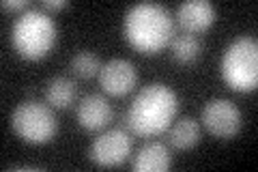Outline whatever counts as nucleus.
<instances>
[{"mask_svg":"<svg viewBox=\"0 0 258 172\" xmlns=\"http://www.w3.org/2000/svg\"><path fill=\"white\" fill-rule=\"evenodd\" d=\"M176 110H179L176 93L170 86L153 82L144 86L129 103L125 123L136 136H159L172 125Z\"/></svg>","mask_w":258,"mask_h":172,"instance_id":"f257e3e1","label":"nucleus"},{"mask_svg":"<svg viewBox=\"0 0 258 172\" xmlns=\"http://www.w3.org/2000/svg\"><path fill=\"white\" fill-rule=\"evenodd\" d=\"M123 35L136 52L157 54L172 41L174 22L166 7L155 3H140L125 13Z\"/></svg>","mask_w":258,"mask_h":172,"instance_id":"f03ea898","label":"nucleus"},{"mask_svg":"<svg viewBox=\"0 0 258 172\" xmlns=\"http://www.w3.org/2000/svg\"><path fill=\"white\" fill-rule=\"evenodd\" d=\"M13 50L26 61H39L56 43V24L45 11L28 9L18 15L11 28Z\"/></svg>","mask_w":258,"mask_h":172,"instance_id":"7ed1b4c3","label":"nucleus"},{"mask_svg":"<svg viewBox=\"0 0 258 172\" xmlns=\"http://www.w3.org/2000/svg\"><path fill=\"white\" fill-rule=\"evenodd\" d=\"M222 78L232 91L247 93L258 86V43L254 37H239L222 56Z\"/></svg>","mask_w":258,"mask_h":172,"instance_id":"20e7f679","label":"nucleus"},{"mask_svg":"<svg viewBox=\"0 0 258 172\" xmlns=\"http://www.w3.org/2000/svg\"><path fill=\"white\" fill-rule=\"evenodd\" d=\"M11 127L24 142L45 144L56 136L58 123H56L50 105L41 101H24L13 110Z\"/></svg>","mask_w":258,"mask_h":172,"instance_id":"39448f33","label":"nucleus"},{"mask_svg":"<svg viewBox=\"0 0 258 172\" xmlns=\"http://www.w3.org/2000/svg\"><path fill=\"white\" fill-rule=\"evenodd\" d=\"M132 144L134 140L125 129H108L93 140L91 149H88V157L101 168L120 166L132 155Z\"/></svg>","mask_w":258,"mask_h":172,"instance_id":"423d86ee","label":"nucleus"},{"mask_svg":"<svg viewBox=\"0 0 258 172\" xmlns=\"http://www.w3.org/2000/svg\"><path fill=\"white\" fill-rule=\"evenodd\" d=\"M203 125L222 140L235 138L241 129V110L228 99H211L203 108Z\"/></svg>","mask_w":258,"mask_h":172,"instance_id":"0eeeda50","label":"nucleus"},{"mask_svg":"<svg viewBox=\"0 0 258 172\" xmlns=\"http://www.w3.org/2000/svg\"><path fill=\"white\" fill-rule=\"evenodd\" d=\"M99 86L112 97H123L127 95L138 82V71L134 63L125 59H112L99 69Z\"/></svg>","mask_w":258,"mask_h":172,"instance_id":"6e6552de","label":"nucleus"},{"mask_svg":"<svg viewBox=\"0 0 258 172\" xmlns=\"http://www.w3.org/2000/svg\"><path fill=\"white\" fill-rule=\"evenodd\" d=\"M215 18H217V11L209 0H187V3L179 5V9H176V24L185 32H189V35L211 28Z\"/></svg>","mask_w":258,"mask_h":172,"instance_id":"1a4fd4ad","label":"nucleus"},{"mask_svg":"<svg viewBox=\"0 0 258 172\" xmlns=\"http://www.w3.org/2000/svg\"><path fill=\"white\" fill-rule=\"evenodd\" d=\"M76 117L86 132H99L112 121V105L101 95H86L78 103Z\"/></svg>","mask_w":258,"mask_h":172,"instance_id":"9d476101","label":"nucleus"},{"mask_svg":"<svg viewBox=\"0 0 258 172\" xmlns=\"http://www.w3.org/2000/svg\"><path fill=\"white\" fill-rule=\"evenodd\" d=\"M172 163V155L164 142H149L132 161L134 172H166Z\"/></svg>","mask_w":258,"mask_h":172,"instance_id":"9b49d317","label":"nucleus"},{"mask_svg":"<svg viewBox=\"0 0 258 172\" xmlns=\"http://www.w3.org/2000/svg\"><path fill=\"white\" fill-rule=\"evenodd\" d=\"M168 132V142H170L174 149L187 151L191 146H196L200 142V125L196 119L191 117H183L166 129Z\"/></svg>","mask_w":258,"mask_h":172,"instance_id":"f8f14e48","label":"nucleus"},{"mask_svg":"<svg viewBox=\"0 0 258 172\" xmlns=\"http://www.w3.org/2000/svg\"><path fill=\"white\" fill-rule=\"evenodd\" d=\"M45 99L52 108L67 110L76 101V84L67 78H52L45 88Z\"/></svg>","mask_w":258,"mask_h":172,"instance_id":"ddd939ff","label":"nucleus"},{"mask_svg":"<svg viewBox=\"0 0 258 172\" xmlns=\"http://www.w3.org/2000/svg\"><path fill=\"white\" fill-rule=\"evenodd\" d=\"M170 50H172V59L176 63L189 65V63L200 59V54H203V43H200V39L196 35L185 32V35H179L170 41Z\"/></svg>","mask_w":258,"mask_h":172,"instance_id":"4468645a","label":"nucleus"},{"mask_svg":"<svg viewBox=\"0 0 258 172\" xmlns=\"http://www.w3.org/2000/svg\"><path fill=\"white\" fill-rule=\"evenodd\" d=\"M99 69H101V61L99 56L93 54V52H78L74 59H71V71L76 73L78 78H93V76H99Z\"/></svg>","mask_w":258,"mask_h":172,"instance_id":"2eb2a0df","label":"nucleus"},{"mask_svg":"<svg viewBox=\"0 0 258 172\" xmlns=\"http://www.w3.org/2000/svg\"><path fill=\"white\" fill-rule=\"evenodd\" d=\"M30 0H3L5 11H28Z\"/></svg>","mask_w":258,"mask_h":172,"instance_id":"dca6fc26","label":"nucleus"},{"mask_svg":"<svg viewBox=\"0 0 258 172\" xmlns=\"http://www.w3.org/2000/svg\"><path fill=\"white\" fill-rule=\"evenodd\" d=\"M69 7L67 0H43V11H60Z\"/></svg>","mask_w":258,"mask_h":172,"instance_id":"f3484780","label":"nucleus"}]
</instances>
